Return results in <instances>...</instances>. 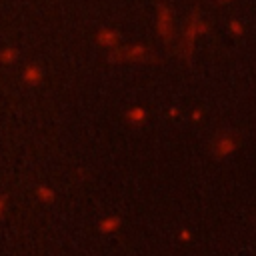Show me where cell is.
I'll use <instances>...</instances> for the list:
<instances>
[{"mask_svg": "<svg viewBox=\"0 0 256 256\" xmlns=\"http://www.w3.org/2000/svg\"><path fill=\"white\" fill-rule=\"evenodd\" d=\"M206 30H208L206 22H204L198 14H194V16L188 20V26H186V30H184V34H182V40H180V54H182V56H184V54L190 56L196 38H198L200 34H204Z\"/></svg>", "mask_w": 256, "mask_h": 256, "instance_id": "1", "label": "cell"}, {"mask_svg": "<svg viewBox=\"0 0 256 256\" xmlns=\"http://www.w3.org/2000/svg\"><path fill=\"white\" fill-rule=\"evenodd\" d=\"M148 58V48L142 44L136 46H118L110 50L108 60L110 62H142Z\"/></svg>", "mask_w": 256, "mask_h": 256, "instance_id": "2", "label": "cell"}, {"mask_svg": "<svg viewBox=\"0 0 256 256\" xmlns=\"http://www.w3.org/2000/svg\"><path fill=\"white\" fill-rule=\"evenodd\" d=\"M156 30H158V36L164 42H168L174 36V32H176L174 14H172V10L166 4H158V10H156Z\"/></svg>", "mask_w": 256, "mask_h": 256, "instance_id": "3", "label": "cell"}, {"mask_svg": "<svg viewBox=\"0 0 256 256\" xmlns=\"http://www.w3.org/2000/svg\"><path fill=\"white\" fill-rule=\"evenodd\" d=\"M236 148H238L236 138H234L232 134H228V132H222V134H218V136L214 138V142H212V156L224 160V158H228Z\"/></svg>", "mask_w": 256, "mask_h": 256, "instance_id": "4", "label": "cell"}, {"mask_svg": "<svg viewBox=\"0 0 256 256\" xmlns=\"http://www.w3.org/2000/svg\"><path fill=\"white\" fill-rule=\"evenodd\" d=\"M96 42H98L100 46L108 48V50H114V48H118V46H120V34H118L116 30L102 28V30L98 32V36H96Z\"/></svg>", "mask_w": 256, "mask_h": 256, "instance_id": "5", "label": "cell"}, {"mask_svg": "<svg viewBox=\"0 0 256 256\" xmlns=\"http://www.w3.org/2000/svg\"><path fill=\"white\" fill-rule=\"evenodd\" d=\"M42 78H44V72H42V68H40L38 64H28V66H24V70H22V80H24L28 86H38V84L42 82Z\"/></svg>", "mask_w": 256, "mask_h": 256, "instance_id": "6", "label": "cell"}, {"mask_svg": "<svg viewBox=\"0 0 256 256\" xmlns=\"http://www.w3.org/2000/svg\"><path fill=\"white\" fill-rule=\"evenodd\" d=\"M120 224H122V220H120L118 216H106V218L98 224V230H100L102 234H110V232H116V230L120 228Z\"/></svg>", "mask_w": 256, "mask_h": 256, "instance_id": "7", "label": "cell"}, {"mask_svg": "<svg viewBox=\"0 0 256 256\" xmlns=\"http://www.w3.org/2000/svg\"><path fill=\"white\" fill-rule=\"evenodd\" d=\"M126 118H128L132 124H142V122L146 120V110H144V108H140V106L130 108V110L126 112Z\"/></svg>", "mask_w": 256, "mask_h": 256, "instance_id": "8", "label": "cell"}, {"mask_svg": "<svg viewBox=\"0 0 256 256\" xmlns=\"http://www.w3.org/2000/svg\"><path fill=\"white\" fill-rule=\"evenodd\" d=\"M18 60V50L16 48H2L0 52V62L2 64H14Z\"/></svg>", "mask_w": 256, "mask_h": 256, "instance_id": "9", "label": "cell"}, {"mask_svg": "<svg viewBox=\"0 0 256 256\" xmlns=\"http://www.w3.org/2000/svg\"><path fill=\"white\" fill-rule=\"evenodd\" d=\"M36 196H38L42 202H52V200L56 198V194H54L52 188H48V186H38V188H36Z\"/></svg>", "mask_w": 256, "mask_h": 256, "instance_id": "10", "label": "cell"}, {"mask_svg": "<svg viewBox=\"0 0 256 256\" xmlns=\"http://www.w3.org/2000/svg\"><path fill=\"white\" fill-rule=\"evenodd\" d=\"M228 28H230V32H232L234 36H242V32H244V26H242L238 20H230Z\"/></svg>", "mask_w": 256, "mask_h": 256, "instance_id": "11", "label": "cell"}, {"mask_svg": "<svg viewBox=\"0 0 256 256\" xmlns=\"http://www.w3.org/2000/svg\"><path fill=\"white\" fill-rule=\"evenodd\" d=\"M4 212H6V196L0 194V218L4 216Z\"/></svg>", "mask_w": 256, "mask_h": 256, "instance_id": "12", "label": "cell"}, {"mask_svg": "<svg viewBox=\"0 0 256 256\" xmlns=\"http://www.w3.org/2000/svg\"><path fill=\"white\" fill-rule=\"evenodd\" d=\"M180 236H182V240H188V238H190V232H188V230H182Z\"/></svg>", "mask_w": 256, "mask_h": 256, "instance_id": "13", "label": "cell"}, {"mask_svg": "<svg viewBox=\"0 0 256 256\" xmlns=\"http://www.w3.org/2000/svg\"><path fill=\"white\" fill-rule=\"evenodd\" d=\"M230 2H234V0H218V4H230Z\"/></svg>", "mask_w": 256, "mask_h": 256, "instance_id": "14", "label": "cell"}]
</instances>
